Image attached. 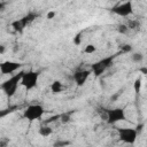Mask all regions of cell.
Here are the masks:
<instances>
[{
  "instance_id": "obj_1",
  "label": "cell",
  "mask_w": 147,
  "mask_h": 147,
  "mask_svg": "<svg viewBox=\"0 0 147 147\" xmlns=\"http://www.w3.org/2000/svg\"><path fill=\"white\" fill-rule=\"evenodd\" d=\"M22 74H23V71H20L18 74L13 75L11 77H9L8 79H6V80L0 85L1 91H2L8 98H11V96L16 93L17 87H18V85H20V83H21Z\"/></svg>"
},
{
  "instance_id": "obj_2",
  "label": "cell",
  "mask_w": 147,
  "mask_h": 147,
  "mask_svg": "<svg viewBox=\"0 0 147 147\" xmlns=\"http://www.w3.org/2000/svg\"><path fill=\"white\" fill-rule=\"evenodd\" d=\"M117 55H118V53H117V54H113V55H110V56H106V57H103V59H101V60L94 62L93 64H91V69H90L91 72H92L95 77L101 76L108 68H110V67L113 65V62H114V60L117 57Z\"/></svg>"
},
{
  "instance_id": "obj_3",
  "label": "cell",
  "mask_w": 147,
  "mask_h": 147,
  "mask_svg": "<svg viewBox=\"0 0 147 147\" xmlns=\"http://www.w3.org/2000/svg\"><path fill=\"white\" fill-rule=\"evenodd\" d=\"M39 71H34V70H29V71H23L22 77H21V85L26 90V91H31L34 87H37L38 85V79H39Z\"/></svg>"
},
{
  "instance_id": "obj_4",
  "label": "cell",
  "mask_w": 147,
  "mask_h": 147,
  "mask_svg": "<svg viewBox=\"0 0 147 147\" xmlns=\"http://www.w3.org/2000/svg\"><path fill=\"white\" fill-rule=\"evenodd\" d=\"M45 113V109L41 105H30L28 106L24 111H23V117L30 122H33V121H37V119H40L42 117Z\"/></svg>"
},
{
  "instance_id": "obj_5",
  "label": "cell",
  "mask_w": 147,
  "mask_h": 147,
  "mask_svg": "<svg viewBox=\"0 0 147 147\" xmlns=\"http://www.w3.org/2000/svg\"><path fill=\"white\" fill-rule=\"evenodd\" d=\"M117 132H118L119 140L125 144H129V145H133L138 137L137 130L132 129V127H119L117 130Z\"/></svg>"
},
{
  "instance_id": "obj_6",
  "label": "cell",
  "mask_w": 147,
  "mask_h": 147,
  "mask_svg": "<svg viewBox=\"0 0 147 147\" xmlns=\"http://www.w3.org/2000/svg\"><path fill=\"white\" fill-rule=\"evenodd\" d=\"M106 115H107V123L108 124H116L121 121H124L126 117L124 108H119V107L106 110Z\"/></svg>"
},
{
  "instance_id": "obj_7",
  "label": "cell",
  "mask_w": 147,
  "mask_h": 147,
  "mask_svg": "<svg viewBox=\"0 0 147 147\" xmlns=\"http://www.w3.org/2000/svg\"><path fill=\"white\" fill-rule=\"evenodd\" d=\"M111 11L118 16H122V17H126L129 15H131L133 13V3L131 0H127L123 3H119L115 7L111 8Z\"/></svg>"
},
{
  "instance_id": "obj_8",
  "label": "cell",
  "mask_w": 147,
  "mask_h": 147,
  "mask_svg": "<svg viewBox=\"0 0 147 147\" xmlns=\"http://www.w3.org/2000/svg\"><path fill=\"white\" fill-rule=\"evenodd\" d=\"M22 64L16 61H3L0 63V72L2 75H9L15 71H17Z\"/></svg>"
},
{
  "instance_id": "obj_9",
  "label": "cell",
  "mask_w": 147,
  "mask_h": 147,
  "mask_svg": "<svg viewBox=\"0 0 147 147\" xmlns=\"http://www.w3.org/2000/svg\"><path fill=\"white\" fill-rule=\"evenodd\" d=\"M91 75V70L88 69H80V70H76L74 74H72V78L76 83L77 86H83L86 80L88 79Z\"/></svg>"
},
{
  "instance_id": "obj_10",
  "label": "cell",
  "mask_w": 147,
  "mask_h": 147,
  "mask_svg": "<svg viewBox=\"0 0 147 147\" xmlns=\"http://www.w3.org/2000/svg\"><path fill=\"white\" fill-rule=\"evenodd\" d=\"M37 17H38V15H37L36 13L30 11V13H28L25 16H23L22 18H20V21L22 22L23 26H24V28H26V25H29L31 22H33V21H34Z\"/></svg>"
},
{
  "instance_id": "obj_11",
  "label": "cell",
  "mask_w": 147,
  "mask_h": 147,
  "mask_svg": "<svg viewBox=\"0 0 147 147\" xmlns=\"http://www.w3.org/2000/svg\"><path fill=\"white\" fill-rule=\"evenodd\" d=\"M62 90H63V85H62V83H61L60 80H54V82L51 84V91H52V93L57 94V93H60Z\"/></svg>"
},
{
  "instance_id": "obj_12",
  "label": "cell",
  "mask_w": 147,
  "mask_h": 147,
  "mask_svg": "<svg viewBox=\"0 0 147 147\" xmlns=\"http://www.w3.org/2000/svg\"><path fill=\"white\" fill-rule=\"evenodd\" d=\"M38 133H39L41 137L46 138V137H49V136L53 133V129H52L51 126H48V125H42V126H40Z\"/></svg>"
},
{
  "instance_id": "obj_13",
  "label": "cell",
  "mask_w": 147,
  "mask_h": 147,
  "mask_svg": "<svg viewBox=\"0 0 147 147\" xmlns=\"http://www.w3.org/2000/svg\"><path fill=\"white\" fill-rule=\"evenodd\" d=\"M11 28L14 29V31H16V32H23V30L25 29L24 26H23V24L21 23V21H20V18L18 20H16V21H14L13 23H11Z\"/></svg>"
},
{
  "instance_id": "obj_14",
  "label": "cell",
  "mask_w": 147,
  "mask_h": 147,
  "mask_svg": "<svg viewBox=\"0 0 147 147\" xmlns=\"http://www.w3.org/2000/svg\"><path fill=\"white\" fill-rule=\"evenodd\" d=\"M131 60H132V62H134V63H141V62L144 61V54L140 53V52L133 53V54L131 55Z\"/></svg>"
},
{
  "instance_id": "obj_15",
  "label": "cell",
  "mask_w": 147,
  "mask_h": 147,
  "mask_svg": "<svg viewBox=\"0 0 147 147\" xmlns=\"http://www.w3.org/2000/svg\"><path fill=\"white\" fill-rule=\"evenodd\" d=\"M95 51H96V47H95L93 44H88V45H86L85 48H84V52H85L86 54H92V53H94Z\"/></svg>"
},
{
  "instance_id": "obj_16",
  "label": "cell",
  "mask_w": 147,
  "mask_h": 147,
  "mask_svg": "<svg viewBox=\"0 0 147 147\" xmlns=\"http://www.w3.org/2000/svg\"><path fill=\"white\" fill-rule=\"evenodd\" d=\"M127 31H129V28H127L126 24H119V25L117 26V32H118V33L125 34V33H127Z\"/></svg>"
},
{
  "instance_id": "obj_17",
  "label": "cell",
  "mask_w": 147,
  "mask_h": 147,
  "mask_svg": "<svg viewBox=\"0 0 147 147\" xmlns=\"http://www.w3.org/2000/svg\"><path fill=\"white\" fill-rule=\"evenodd\" d=\"M140 87H141V79H140V78H137V79L134 80V84H133L134 92H136V93H139V92H140Z\"/></svg>"
},
{
  "instance_id": "obj_18",
  "label": "cell",
  "mask_w": 147,
  "mask_h": 147,
  "mask_svg": "<svg viewBox=\"0 0 147 147\" xmlns=\"http://www.w3.org/2000/svg\"><path fill=\"white\" fill-rule=\"evenodd\" d=\"M131 51H132V46L131 45L125 44V45H122L121 46V53H129Z\"/></svg>"
},
{
  "instance_id": "obj_19",
  "label": "cell",
  "mask_w": 147,
  "mask_h": 147,
  "mask_svg": "<svg viewBox=\"0 0 147 147\" xmlns=\"http://www.w3.org/2000/svg\"><path fill=\"white\" fill-rule=\"evenodd\" d=\"M80 41H82V33L79 32L74 37V44L75 45H80Z\"/></svg>"
},
{
  "instance_id": "obj_20",
  "label": "cell",
  "mask_w": 147,
  "mask_h": 147,
  "mask_svg": "<svg viewBox=\"0 0 147 147\" xmlns=\"http://www.w3.org/2000/svg\"><path fill=\"white\" fill-rule=\"evenodd\" d=\"M70 115H71V113H65V114L61 115L60 117H61V121H62V123H67V122L70 119Z\"/></svg>"
},
{
  "instance_id": "obj_21",
  "label": "cell",
  "mask_w": 147,
  "mask_h": 147,
  "mask_svg": "<svg viewBox=\"0 0 147 147\" xmlns=\"http://www.w3.org/2000/svg\"><path fill=\"white\" fill-rule=\"evenodd\" d=\"M55 15H56V13H55L54 10H49V11L47 13L46 17H47L48 20H52V18H54V17H55Z\"/></svg>"
},
{
  "instance_id": "obj_22",
  "label": "cell",
  "mask_w": 147,
  "mask_h": 147,
  "mask_svg": "<svg viewBox=\"0 0 147 147\" xmlns=\"http://www.w3.org/2000/svg\"><path fill=\"white\" fill-rule=\"evenodd\" d=\"M121 94H122V92H119V91H118V92H117L116 94H114V95L111 96V100H114V101H115V100H116V99H117V98H118V96H119Z\"/></svg>"
},
{
  "instance_id": "obj_23",
  "label": "cell",
  "mask_w": 147,
  "mask_h": 147,
  "mask_svg": "<svg viewBox=\"0 0 147 147\" xmlns=\"http://www.w3.org/2000/svg\"><path fill=\"white\" fill-rule=\"evenodd\" d=\"M6 52V46L5 45H0V55L3 54Z\"/></svg>"
},
{
  "instance_id": "obj_24",
  "label": "cell",
  "mask_w": 147,
  "mask_h": 147,
  "mask_svg": "<svg viewBox=\"0 0 147 147\" xmlns=\"http://www.w3.org/2000/svg\"><path fill=\"white\" fill-rule=\"evenodd\" d=\"M140 71L142 72V75H146V74H147V68H146V67H144V68H141V69H140Z\"/></svg>"
},
{
  "instance_id": "obj_25",
  "label": "cell",
  "mask_w": 147,
  "mask_h": 147,
  "mask_svg": "<svg viewBox=\"0 0 147 147\" xmlns=\"http://www.w3.org/2000/svg\"><path fill=\"white\" fill-rule=\"evenodd\" d=\"M55 145H69V142H67V141H60V142H56Z\"/></svg>"
},
{
  "instance_id": "obj_26",
  "label": "cell",
  "mask_w": 147,
  "mask_h": 147,
  "mask_svg": "<svg viewBox=\"0 0 147 147\" xmlns=\"http://www.w3.org/2000/svg\"><path fill=\"white\" fill-rule=\"evenodd\" d=\"M3 7H5V5H3L2 2H0V10H1V9H3Z\"/></svg>"
}]
</instances>
